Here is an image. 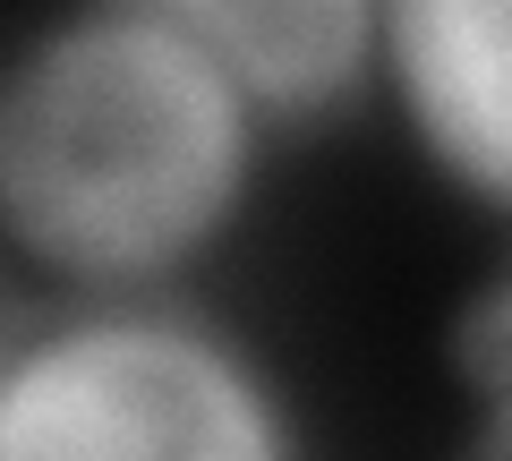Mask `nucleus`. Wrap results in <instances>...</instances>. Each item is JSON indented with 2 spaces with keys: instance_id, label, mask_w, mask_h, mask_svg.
Instances as JSON below:
<instances>
[{
  "instance_id": "4",
  "label": "nucleus",
  "mask_w": 512,
  "mask_h": 461,
  "mask_svg": "<svg viewBox=\"0 0 512 461\" xmlns=\"http://www.w3.org/2000/svg\"><path fill=\"white\" fill-rule=\"evenodd\" d=\"M137 18L188 35L282 137L325 129L376 94L384 0H120Z\"/></svg>"
},
{
  "instance_id": "2",
  "label": "nucleus",
  "mask_w": 512,
  "mask_h": 461,
  "mask_svg": "<svg viewBox=\"0 0 512 461\" xmlns=\"http://www.w3.org/2000/svg\"><path fill=\"white\" fill-rule=\"evenodd\" d=\"M0 461H308L282 368L171 299H26L0 342Z\"/></svg>"
},
{
  "instance_id": "1",
  "label": "nucleus",
  "mask_w": 512,
  "mask_h": 461,
  "mask_svg": "<svg viewBox=\"0 0 512 461\" xmlns=\"http://www.w3.org/2000/svg\"><path fill=\"white\" fill-rule=\"evenodd\" d=\"M282 129L120 0L0 52V257L43 299H171L239 240Z\"/></svg>"
},
{
  "instance_id": "5",
  "label": "nucleus",
  "mask_w": 512,
  "mask_h": 461,
  "mask_svg": "<svg viewBox=\"0 0 512 461\" xmlns=\"http://www.w3.org/2000/svg\"><path fill=\"white\" fill-rule=\"evenodd\" d=\"M444 368H453V385L470 393V402L512 393V248H504V265L478 274L470 299L453 308V325H444Z\"/></svg>"
},
{
  "instance_id": "3",
  "label": "nucleus",
  "mask_w": 512,
  "mask_h": 461,
  "mask_svg": "<svg viewBox=\"0 0 512 461\" xmlns=\"http://www.w3.org/2000/svg\"><path fill=\"white\" fill-rule=\"evenodd\" d=\"M376 103L444 197L512 231V0H384Z\"/></svg>"
},
{
  "instance_id": "6",
  "label": "nucleus",
  "mask_w": 512,
  "mask_h": 461,
  "mask_svg": "<svg viewBox=\"0 0 512 461\" xmlns=\"http://www.w3.org/2000/svg\"><path fill=\"white\" fill-rule=\"evenodd\" d=\"M453 461H512V393H487V402H470V427H461Z\"/></svg>"
},
{
  "instance_id": "7",
  "label": "nucleus",
  "mask_w": 512,
  "mask_h": 461,
  "mask_svg": "<svg viewBox=\"0 0 512 461\" xmlns=\"http://www.w3.org/2000/svg\"><path fill=\"white\" fill-rule=\"evenodd\" d=\"M18 308H26V299H0V342H9V325H18Z\"/></svg>"
}]
</instances>
